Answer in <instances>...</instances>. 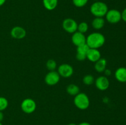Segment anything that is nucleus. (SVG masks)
I'll use <instances>...</instances> for the list:
<instances>
[{
  "mask_svg": "<svg viewBox=\"0 0 126 125\" xmlns=\"http://www.w3.org/2000/svg\"><path fill=\"white\" fill-rule=\"evenodd\" d=\"M105 43L104 35L98 32H94L86 37V44L90 49H98Z\"/></svg>",
  "mask_w": 126,
  "mask_h": 125,
  "instance_id": "obj_1",
  "label": "nucleus"
},
{
  "mask_svg": "<svg viewBox=\"0 0 126 125\" xmlns=\"http://www.w3.org/2000/svg\"><path fill=\"white\" fill-rule=\"evenodd\" d=\"M107 4L100 1H94L90 7V12L95 17H103L108 11Z\"/></svg>",
  "mask_w": 126,
  "mask_h": 125,
  "instance_id": "obj_2",
  "label": "nucleus"
},
{
  "mask_svg": "<svg viewBox=\"0 0 126 125\" xmlns=\"http://www.w3.org/2000/svg\"><path fill=\"white\" fill-rule=\"evenodd\" d=\"M74 104L80 110H86L90 105V99L84 93H79L74 98Z\"/></svg>",
  "mask_w": 126,
  "mask_h": 125,
  "instance_id": "obj_3",
  "label": "nucleus"
},
{
  "mask_svg": "<svg viewBox=\"0 0 126 125\" xmlns=\"http://www.w3.org/2000/svg\"><path fill=\"white\" fill-rule=\"evenodd\" d=\"M20 107L24 113L27 114H31L36 110V103L33 99L27 98L22 100Z\"/></svg>",
  "mask_w": 126,
  "mask_h": 125,
  "instance_id": "obj_4",
  "label": "nucleus"
},
{
  "mask_svg": "<svg viewBox=\"0 0 126 125\" xmlns=\"http://www.w3.org/2000/svg\"><path fill=\"white\" fill-rule=\"evenodd\" d=\"M105 17L107 22L111 24H116L122 20L121 12L114 9L108 10Z\"/></svg>",
  "mask_w": 126,
  "mask_h": 125,
  "instance_id": "obj_5",
  "label": "nucleus"
},
{
  "mask_svg": "<svg viewBox=\"0 0 126 125\" xmlns=\"http://www.w3.org/2000/svg\"><path fill=\"white\" fill-rule=\"evenodd\" d=\"M78 23L75 20L71 18H66L62 22V28L68 33L73 34L77 31Z\"/></svg>",
  "mask_w": 126,
  "mask_h": 125,
  "instance_id": "obj_6",
  "label": "nucleus"
},
{
  "mask_svg": "<svg viewBox=\"0 0 126 125\" xmlns=\"http://www.w3.org/2000/svg\"><path fill=\"white\" fill-rule=\"evenodd\" d=\"M58 73L60 77L63 78H70L73 75L74 72L73 67L72 66L67 63H63L60 64L58 67Z\"/></svg>",
  "mask_w": 126,
  "mask_h": 125,
  "instance_id": "obj_7",
  "label": "nucleus"
},
{
  "mask_svg": "<svg viewBox=\"0 0 126 125\" xmlns=\"http://www.w3.org/2000/svg\"><path fill=\"white\" fill-rule=\"evenodd\" d=\"M60 80V76L57 71H49L45 76L44 81L47 85L54 86L57 84Z\"/></svg>",
  "mask_w": 126,
  "mask_h": 125,
  "instance_id": "obj_8",
  "label": "nucleus"
},
{
  "mask_svg": "<svg viewBox=\"0 0 126 125\" xmlns=\"http://www.w3.org/2000/svg\"><path fill=\"white\" fill-rule=\"evenodd\" d=\"M94 83L96 88L100 91L107 90L110 87L109 79L105 75L97 77V78L95 80Z\"/></svg>",
  "mask_w": 126,
  "mask_h": 125,
  "instance_id": "obj_9",
  "label": "nucleus"
},
{
  "mask_svg": "<svg viewBox=\"0 0 126 125\" xmlns=\"http://www.w3.org/2000/svg\"><path fill=\"white\" fill-rule=\"evenodd\" d=\"M27 35V31L24 28L20 26H16L13 27L11 31V36L15 39H23Z\"/></svg>",
  "mask_w": 126,
  "mask_h": 125,
  "instance_id": "obj_10",
  "label": "nucleus"
},
{
  "mask_svg": "<svg viewBox=\"0 0 126 125\" xmlns=\"http://www.w3.org/2000/svg\"><path fill=\"white\" fill-rule=\"evenodd\" d=\"M71 41H72L73 44L76 47H78L86 44V37L84 34H82L78 31H76L73 34H72Z\"/></svg>",
  "mask_w": 126,
  "mask_h": 125,
  "instance_id": "obj_11",
  "label": "nucleus"
},
{
  "mask_svg": "<svg viewBox=\"0 0 126 125\" xmlns=\"http://www.w3.org/2000/svg\"><path fill=\"white\" fill-rule=\"evenodd\" d=\"M89 49L90 48L86 44L78 47L76 49V60L80 61H84L85 60H86L87 59V53Z\"/></svg>",
  "mask_w": 126,
  "mask_h": 125,
  "instance_id": "obj_12",
  "label": "nucleus"
},
{
  "mask_svg": "<svg viewBox=\"0 0 126 125\" xmlns=\"http://www.w3.org/2000/svg\"><path fill=\"white\" fill-rule=\"evenodd\" d=\"M101 53L98 49H89L87 53V59L92 62H95L101 58Z\"/></svg>",
  "mask_w": 126,
  "mask_h": 125,
  "instance_id": "obj_13",
  "label": "nucleus"
},
{
  "mask_svg": "<svg viewBox=\"0 0 126 125\" xmlns=\"http://www.w3.org/2000/svg\"><path fill=\"white\" fill-rule=\"evenodd\" d=\"M115 78L121 83L126 82V67H120L117 69L114 73Z\"/></svg>",
  "mask_w": 126,
  "mask_h": 125,
  "instance_id": "obj_14",
  "label": "nucleus"
},
{
  "mask_svg": "<svg viewBox=\"0 0 126 125\" xmlns=\"http://www.w3.org/2000/svg\"><path fill=\"white\" fill-rule=\"evenodd\" d=\"M107 61L105 58H101L100 60L96 61L94 64L95 70L98 73H102L104 72L105 70L107 69Z\"/></svg>",
  "mask_w": 126,
  "mask_h": 125,
  "instance_id": "obj_15",
  "label": "nucleus"
},
{
  "mask_svg": "<svg viewBox=\"0 0 126 125\" xmlns=\"http://www.w3.org/2000/svg\"><path fill=\"white\" fill-rule=\"evenodd\" d=\"M92 26L96 30H100L104 27L105 20L103 17H95L92 21Z\"/></svg>",
  "mask_w": 126,
  "mask_h": 125,
  "instance_id": "obj_16",
  "label": "nucleus"
},
{
  "mask_svg": "<svg viewBox=\"0 0 126 125\" xmlns=\"http://www.w3.org/2000/svg\"><path fill=\"white\" fill-rule=\"evenodd\" d=\"M43 4L46 9L53 11L58 6V0H43Z\"/></svg>",
  "mask_w": 126,
  "mask_h": 125,
  "instance_id": "obj_17",
  "label": "nucleus"
},
{
  "mask_svg": "<svg viewBox=\"0 0 126 125\" xmlns=\"http://www.w3.org/2000/svg\"><path fill=\"white\" fill-rule=\"evenodd\" d=\"M66 91L68 94H70V96H75L80 93L79 87L76 85L73 84V83L68 85L66 87Z\"/></svg>",
  "mask_w": 126,
  "mask_h": 125,
  "instance_id": "obj_18",
  "label": "nucleus"
},
{
  "mask_svg": "<svg viewBox=\"0 0 126 125\" xmlns=\"http://www.w3.org/2000/svg\"><path fill=\"white\" fill-rule=\"evenodd\" d=\"M82 82L83 83L86 85H91L93 83H94L95 78L92 75L87 74L84 76L82 78Z\"/></svg>",
  "mask_w": 126,
  "mask_h": 125,
  "instance_id": "obj_19",
  "label": "nucleus"
},
{
  "mask_svg": "<svg viewBox=\"0 0 126 125\" xmlns=\"http://www.w3.org/2000/svg\"><path fill=\"white\" fill-rule=\"evenodd\" d=\"M89 29V25L87 23L85 22H82L78 25V29L77 31L79 33L85 34L86 32H87Z\"/></svg>",
  "mask_w": 126,
  "mask_h": 125,
  "instance_id": "obj_20",
  "label": "nucleus"
},
{
  "mask_svg": "<svg viewBox=\"0 0 126 125\" xmlns=\"http://www.w3.org/2000/svg\"><path fill=\"white\" fill-rule=\"evenodd\" d=\"M46 66L47 69L49 71H55V69L57 68V62L55 60H52V59H50V60H49L46 62Z\"/></svg>",
  "mask_w": 126,
  "mask_h": 125,
  "instance_id": "obj_21",
  "label": "nucleus"
},
{
  "mask_svg": "<svg viewBox=\"0 0 126 125\" xmlns=\"http://www.w3.org/2000/svg\"><path fill=\"white\" fill-rule=\"evenodd\" d=\"M9 105L8 100L3 96H0V111L6 110Z\"/></svg>",
  "mask_w": 126,
  "mask_h": 125,
  "instance_id": "obj_22",
  "label": "nucleus"
},
{
  "mask_svg": "<svg viewBox=\"0 0 126 125\" xmlns=\"http://www.w3.org/2000/svg\"><path fill=\"white\" fill-rule=\"evenodd\" d=\"M89 0H72L73 4L76 7H83L88 2Z\"/></svg>",
  "mask_w": 126,
  "mask_h": 125,
  "instance_id": "obj_23",
  "label": "nucleus"
},
{
  "mask_svg": "<svg viewBox=\"0 0 126 125\" xmlns=\"http://www.w3.org/2000/svg\"><path fill=\"white\" fill-rule=\"evenodd\" d=\"M121 18L124 22H126V7L121 12Z\"/></svg>",
  "mask_w": 126,
  "mask_h": 125,
  "instance_id": "obj_24",
  "label": "nucleus"
},
{
  "mask_svg": "<svg viewBox=\"0 0 126 125\" xmlns=\"http://www.w3.org/2000/svg\"><path fill=\"white\" fill-rule=\"evenodd\" d=\"M103 72L105 73V76H106V77H108V76L111 75V71L109 69H106Z\"/></svg>",
  "mask_w": 126,
  "mask_h": 125,
  "instance_id": "obj_25",
  "label": "nucleus"
},
{
  "mask_svg": "<svg viewBox=\"0 0 126 125\" xmlns=\"http://www.w3.org/2000/svg\"><path fill=\"white\" fill-rule=\"evenodd\" d=\"M4 119V114L2 113V112L0 111V123H1V121L3 120Z\"/></svg>",
  "mask_w": 126,
  "mask_h": 125,
  "instance_id": "obj_26",
  "label": "nucleus"
},
{
  "mask_svg": "<svg viewBox=\"0 0 126 125\" xmlns=\"http://www.w3.org/2000/svg\"><path fill=\"white\" fill-rule=\"evenodd\" d=\"M78 125H91L89 123L86 122V121H84V122L80 123Z\"/></svg>",
  "mask_w": 126,
  "mask_h": 125,
  "instance_id": "obj_27",
  "label": "nucleus"
},
{
  "mask_svg": "<svg viewBox=\"0 0 126 125\" xmlns=\"http://www.w3.org/2000/svg\"><path fill=\"white\" fill-rule=\"evenodd\" d=\"M6 1H7V0H0V7L3 6L5 4V2H6Z\"/></svg>",
  "mask_w": 126,
  "mask_h": 125,
  "instance_id": "obj_28",
  "label": "nucleus"
},
{
  "mask_svg": "<svg viewBox=\"0 0 126 125\" xmlns=\"http://www.w3.org/2000/svg\"><path fill=\"white\" fill-rule=\"evenodd\" d=\"M77 125L75 123H69L68 125Z\"/></svg>",
  "mask_w": 126,
  "mask_h": 125,
  "instance_id": "obj_29",
  "label": "nucleus"
},
{
  "mask_svg": "<svg viewBox=\"0 0 126 125\" xmlns=\"http://www.w3.org/2000/svg\"><path fill=\"white\" fill-rule=\"evenodd\" d=\"M94 1H100V0H92Z\"/></svg>",
  "mask_w": 126,
  "mask_h": 125,
  "instance_id": "obj_30",
  "label": "nucleus"
},
{
  "mask_svg": "<svg viewBox=\"0 0 126 125\" xmlns=\"http://www.w3.org/2000/svg\"><path fill=\"white\" fill-rule=\"evenodd\" d=\"M0 125H2V124L1 123H0Z\"/></svg>",
  "mask_w": 126,
  "mask_h": 125,
  "instance_id": "obj_31",
  "label": "nucleus"
}]
</instances>
